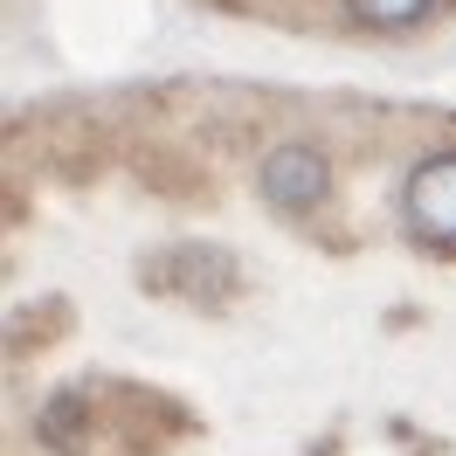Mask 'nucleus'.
Here are the masks:
<instances>
[{
    "label": "nucleus",
    "instance_id": "f03ea898",
    "mask_svg": "<svg viewBox=\"0 0 456 456\" xmlns=\"http://www.w3.org/2000/svg\"><path fill=\"white\" fill-rule=\"evenodd\" d=\"M332 194V167L318 145H277L263 159V200L284 208V215H312L318 200Z\"/></svg>",
    "mask_w": 456,
    "mask_h": 456
},
{
    "label": "nucleus",
    "instance_id": "7ed1b4c3",
    "mask_svg": "<svg viewBox=\"0 0 456 456\" xmlns=\"http://www.w3.org/2000/svg\"><path fill=\"white\" fill-rule=\"evenodd\" d=\"M167 270H159V284H173L180 297H194V305H222L228 290H235V256H222V249H173V256H159Z\"/></svg>",
    "mask_w": 456,
    "mask_h": 456
},
{
    "label": "nucleus",
    "instance_id": "f257e3e1",
    "mask_svg": "<svg viewBox=\"0 0 456 456\" xmlns=\"http://www.w3.org/2000/svg\"><path fill=\"white\" fill-rule=\"evenodd\" d=\"M401 222L436 249H456V152H428L401 180Z\"/></svg>",
    "mask_w": 456,
    "mask_h": 456
},
{
    "label": "nucleus",
    "instance_id": "20e7f679",
    "mask_svg": "<svg viewBox=\"0 0 456 456\" xmlns=\"http://www.w3.org/2000/svg\"><path fill=\"white\" fill-rule=\"evenodd\" d=\"M35 428H42V443H49V450H69V456H77L90 443V408H84V395H56L49 408H42V422H35Z\"/></svg>",
    "mask_w": 456,
    "mask_h": 456
},
{
    "label": "nucleus",
    "instance_id": "39448f33",
    "mask_svg": "<svg viewBox=\"0 0 456 456\" xmlns=\"http://www.w3.org/2000/svg\"><path fill=\"white\" fill-rule=\"evenodd\" d=\"M428 7L436 0H346V14L367 28H415V21H428Z\"/></svg>",
    "mask_w": 456,
    "mask_h": 456
}]
</instances>
